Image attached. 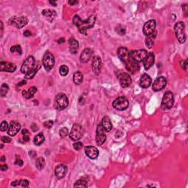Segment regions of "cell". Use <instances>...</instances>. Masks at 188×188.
<instances>
[{
  "label": "cell",
  "mask_w": 188,
  "mask_h": 188,
  "mask_svg": "<svg viewBox=\"0 0 188 188\" xmlns=\"http://www.w3.org/2000/svg\"><path fill=\"white\" fill-rule=\"evenodd\" d=\"M173 104H174V96L173 93L171 91H167L162 100V108L163 110H169L173 107Z\"/></svg>",
  "instance_id": "6"
},
{
  "label": "cell",
  "mask_w": 188,
  "mask_h": 188,
  "mask_svg": "<svg viewBox=\"0 0 188 188\" xmlns=\"http://www.w3.org/2000/svg\"><path fill=\"white\" fill-rule=\"evenodd\" d=\"M69 50L72 54H77L78 51V48H79V43L77 40L74 38H70L69 41Z\"/></svg>",
  "instance_id": "25"
},
{
  "label": "cell",
  "mask_w": 188,
  "mask_h": 188,
  "mask_svg": "<svg viewBox=\"0 0 188 188\" xmlns=\"http://www.w3.org/2000/svg\"><path fill=\"white\" fill-rule=\"evenodd\" d=\"M40 68H41V64H40V63H38V65H35V67H34L33 69L31 70V71H29L28 73L26 74L25 79H33L36 74H37L38 71L40 69Z\"/></svg>",
  "instance_id": "29"
},
{
  "label": "cell",
  "mask_w": 188,
  "mask_h": 188,
  "mask_svg": "<svg viewBox=\"0 0 188 188\" xmlns=\"http://www.w3.org/2000/svg\"><path fill=\"white\" fill-rule=\"evenodd\" d=\"M83 136V128L81 125L75 123L72 127V129L69 133V137L72 141H78Z\"/></svg>",
  "instance_id": "5"
},
{
  "label": "cell",
  "mask_w": 188,
  "mask_h": 188,
  "mask_svg": "<svg viewBox=\"0 0 188 188\" xmlns=\"http://www.w3.org/2000/svg\"><path fill=\"white\" fill-rule=\"evenodd\" d=\"M148 55L146 50L145 49H140V50H134L130 52V57L136 63H141L143 61V60Z\"/></svg>",
  "instance_id": "10"
},
{
  "label": "cell",
  "mask_w": 188,
  "mask_h": 188,
  "mask_svg": "<svg viewBox=\"0 0 188 188\" xmlns=\"http://www.w3.org/2000/svg\"><path fill=\"white\" fill-rule=\"evenodd\" d=\"M9 127V124L8 123H7L6 121H4L2 122L1 125H0V130H1L2 132H5L7 131V129H8Z\"/></svg>",
  "instance_id": "39"
},
{
  "label": "cell",
  "mask_w": 188,
  "mask_h": 188,
  "mask_svg": "<svg viewBox=\"0 0 188 188\" xmlns=\"http://www.w3.org/2000/svg\"><path fill=\"white\" fill-rule=\"evenodd\" d=\"M118 56L122 62L125 63V67L130 73L135 74L140 70L138 63L133 60L130 57V52L126 47H121L118 49Z\"/></svg>",
  "instance_id": "1"
},
{
  "label": "cell",
  "mask_w": 188,
  "mask_h": 188,
  "mask_svg": "<svg viewBox=\"0 0 188 188\" xmlns=\"http://www.w3.org/2000/svg\"><path fill=\"white\" fill-rule=\"evenodd\" d=\"M1 161L2 162H5V156H2V157Z\"/></svg>",
  "instance_id": "57"
},
{
  "label": "cell",
  "mask_w": 188,
  "mask_h": 188,
  "mask_svg": "<svg viewBox=\"0 0 188 188\" xmlns=\"http://www.w3.org/2000/svg\"><path fill=\"white\" fill-rule=\"evenodd\" d=\"M92 54H93V51L91 49H89V48L84 49L83 53L81 54L80 61L83 63H87L91 58Z\"/></svg>",
  "instance_id": "23"
},
{
  "label": "cell",
  "mask_w": 188,
  "mask_h": 188,
  "mask_svg": "<svg viewBox=\"0 0 188 188\" xmlns=\"http://www.w3.org/2000/svg\"><path fill=\"white\" fill-rule=\"evenodd\" d=\"M117 32H118V33L119 34V35H124V34H125L126 30H125L124 28H121V29H118Z\"/></svg>",
  "instance_id": "45"
},
{
  "label": "cell",
  "mask_w": 188,
  "mask_h": 188,
  "mask_svg": "<svg viewBox=\"0 0 188 188\" xmlns=\"http://www.w3.org/2000/svg\"><path fill=\"white\" fill-rule=\"evenodd\" d=\"M36 167L39 171L43 169L45 167V159L43 157H38L36 160Z\"/></svg>",
  "instance_id": "32"
},
{
  "label": "cell",
  "mask_w": 188,
  "mask_h": 188,
  "mask_svg": "<svg viewBox=\"0 0 188 188\" xmlns=\"http://www.w3.org/2000/svg\"><path fill=\"white\" fill-rule=\"evenodd\" d=\"M20 129H21V125H20L19 122L16 121H12L11 123H10L7 132L10 136L13 137V136L17 135L18 132L20 131Z\"/></svg>",
  "instance_id": "16"
},
{
  "label": "cell",
  "mask_w": 188,
  "mask_h": 188,
  "mask_svg": "<svg viewBox=\"0 0 188 188\" xmlns=\"http://www.w3.org/2000/svg\"><path fill=\"white\" fill-rule=\"evenodd\" d=\"M35 60L33 56H29L25 61L24 62L22 65L21 67V72L22 74H27L29 71L35 67Z\"/></svg>",
  "instance_id": "11"
},
{
  "label": "cell",
  "mask_w": 188,
  "mask_h": 188,
  "mask_svg": "<svg viewBox=\"0 0 188 188\" xmlns=\"http://www.w3.org/2000/svg\"><path fill=\"white\" fill-rule=\"evenodd\" d=\"M19 184H20V180L19 181H13V182H12L11 185L13 186V187H17L18 185H19Z\"/></svg>",
  "instance_id": "50"
},
{
  "label": "cell",
  "mask_w": 188,
  "mask_h": 188,
  "mask_svg": "<svg viewBox=\"0 0 188 188\" xmlns=\"http://www.w3.org/2000/svg\"><path fill=\"white\" fill-rule=\"evenodd\" d=\"M7 169H8V167H7V165H6V164H4V165H1V171H7Z\"/></svg>",
  "instance_id": "48"
},
{
  "label": "cell",
  "mask_w": 188,
  "mask_h": 188,
  "mask_svg": "<svg viewBox=\"0 0 188 188\" xmlns=\"http://www.w3.org/2000/svg\"><path fill=\"white\" fill-rule=\"evenodd\" d=\"M29 182L28 180L21 179V180H20L19 185L21 186V187H27L28 186H29Z\"/></svg>",
  "instance_id": "41"
},
{
  "label": "cell",
  "mask_w": 188,
  "mask_h": 188,
  "mask_svg": "<svg viewBox=\"0 0 188 188\" xmlns=\"http://www.w3.org/2000/svg\"><path fill=\"white\" fill-rule=\"evenodd\" d=\"M1 31H2V33H1V37H2V33H3V23L2 21H1Z\"/></svg>",
  "instance_id": "54"
},
{
  "label": "cell",
  "mask_w": 188,
  "mask_h": 188,
  "mask_svg": "<svg viewBox=\"0 0 188 188\" xmlns=\"http://www.w3.org/2000/svg\"><path fill=\"white\" fill-rule=\"evenodd\" d=\"M58 43H64V42H65V38H60V39H59L58 40Z\"/></svg>",
  "instance_id": "53"
},
{
  "label": "cell",
  "mask_w": 188,
  "mask_h": 188,
  "mask_svg": "<svg viewBox=\"0 0 188 188\" xmlns=\"http://www.w3.org/2000/svg\"><path fill=\"white\" fill-rule=\"evenodd\" d=\"M36 92H37V87H31L30 88H29L28 90H25V91H22V95L23 96L27 99H32L34 96Z\"/></svg>",
  "instance_id": "26"
},
{
  "label": "cell",
  "mask_w": 188,
  "mask_h": 188,
  "mask_svg": "<svg viewBox=\"0 0 188 188\" xmlns=\"http://www.w3.org/2000/svg\"><path fill=\"white\" fill-rule=\"evenodd\" d=\"M180 64H181V67L184 70H187V60H181L180 62Z\"/></svg>",
  "instance_id": "43"
},
{
  "label": "cell",
  "mask_w": 188,
  "mask_h": 188,
  "mask_svg": "<svg viewBox=\"0 0 188 188\" xmlns=\"http://www.w3.org/2000/svg\"><path fill=\"white\" fill-rule=\"evenodd\" d=\"M45 141V137L43 135V133H39L38 135H37L34 138V143L36 145H41L42 143H43Z\"/></svg>",
  "instance_id": "31"
},
{
  "label": "cell",
  "mask_w": 188,
  "mask_h": 188,
  "mask_svg": "<svg viewBox=\"0 0 188 188\" xmlns=\"http://www.w3.org/2000/svg\"><path fill=\"white\" fill-rule=\"evenodd\" d=\"M156 26H157V23H156L155 20L151 19L148 21L146 23H145V25H144L143 28L144 35L148 36L151 35V34H152L155 31Z\"/></svg>",
  "instance_id": "14"
},
{
  "label": "cell",
  "mask_w": 188,
  "mask_h": 188,
  "mask_svg": "<svg viewBox=\"0 0 188 188\" xmlns=\"http://www.w3.org/2000/svg\"><path fill=\"white\" fill-rule=\"evenodd\" d=\"M31 129H33V132H36L38 130V125L36 123H33L31 126Z\"/></svg>",
  "instance_id": "46"
},
{
  "label": "cell",
  "mask_w": 188,
  "mask_h": 188,
  "mask_svg": "<svg viewBox=\"0 0 188 188\" xmlns=\"http://www.w3.org/2000/svg\"><path fill=\"white\" fill-rule=\"evenodd\" d=\"M85 152L87 157H88L91 159H96L99 154V150H98L97 148L94 147L93 145L86 146L85 148Z\"/></svg>",
  "instance_id": "17"
},
{
  "label": "cell",
  "mask_w": 188,
  "mask_h": 188,
  "mask_svg": "<svg viewBox=\"0 0 188 188\" xmlns=\"http://www.w3.org/2000/svg\"><path fill=\"white\" fill-rule=\"evenodd\" d=\"M9 91V86L7 84H2L1 86V96L5 97Z\"/></svg>",
  "instance_id": "34"
},
{
  "label": "cell",
  "mask_w": 188,
  "mask_h": 188,
  "mask_svg": "<svg viewBox=\"0 0 188 188\" xmlns=\"http://www.w3.org/2000/svg\"><path fill=\"white\" fill-rule=\"evenodd\" d=\"M23 161L21 159H16V160L15 162V165H18L19 166H21L23 165Z\"/></svg>",
  "instance_id": "47"
},
{
  "label": "cell",
  "mask_w": 188,
  "mask_h": 188,
  "mask_svg": "<svg viewBox=\"0 0 188 188\" xmlns=\"http://www.w3.org/2000/svg\"><path fill=\"white\" fill-rule=\"evenodd\" d=\"M53 125H54V122L52 121H45L44 123H43V126H44L46 128H47V129H51V128L53 127Z\"/></svg>",
  "instance_id": "42"
},
{
  "label": "cell",
  "mask_w": 188,
  "mask_h": 188,
  "mask_svg": "<svg viewBox=\"0 0 188 188\" xmlns=\"http://www.w3.org/2000/svg\"><path fill=\"white\" fill-rule=\"evenodd\" d=\"M101 124L106 132H110L113 128V125H112L111 121L110 118L108 116H105L102 119V121L101 122Z\"/></svg>",
  "instance_id": "28"
},
{
  "label": "cell",
  "mask_w": 188,
  "mask_h": 188,
  "mask_svg": "<svg viewBox=\"0 0 188 188\" xmlns=\"http://www.w3.org/2000/svg\"><path fill=\"white\" fill-rule=\"evenodd\" d=\"M10 50H11V52H16L18 54H19V55H21V54H22V49H21V47H20L19 45L13 46Z\"/></svg>",
  "instance_id": "36"
},
{
  "label": "cell",
  "mask_w": 188,
  "mask_h": 188,
  "mask_svg": "<svg viewBox=\"0 0 188 188\" xmlns=\"http://www.w3.org/2000/svg\"><path fill=\"white\" fill-rule=\"evenodd\" d=\"M42 63L43 65L44 66L45 69L47 71H50L51 69H53V67L55 66V60L54 55L49 51H47L45 53V55H43V60H42Z\"/></svg>",
  "instance_id": "7"
},
{
  "label": "cell",
  "mask_w": 188,
  "mask_h": 188,
  "mask_svg": "<svg viewBox=\"0 0 188 188\" xmlns=\"http://www.w3.org/2000/svg\"><path fill=\"white\" fill-rule=\"evenodd\" d=\"M69 105V99L65 94L63 93H58L56 96L54 102V107L57 110H63Z\"/></svg>",
  "instance_id": "3"
},
{
  "label": "cell",
  "mask_w": 188,
  "mask_h": 188,
  "mask_svg": "<svg viewBox=\"0 0 188 188\" xmlns=\"http://www.w3.org/2000/svg\"><path fill=\"white\" fill-rule=\"evenodd\" d=\"M21 133H22V135H24L23 139L24 141L27 142L29 141V131L27 129H22V131H21Z\"/></svg>",
  "instance_id": "37"
},
{
  "label": "cell",
  "mask_w": 188,
  "mask_h": 188,
  "mask_svg": "<svg viewBox=\"0 0 188 188\" xmlns=\"http://www.w3.org/2000/svg\"><path fill=\"white\" fill-rule=\"evenodd\" d=\"M1 140L3 143H11V139L8 137H6V136H3V137H2Z\"/></svg>",
  "instance_id": "44"
},
{
  "label": "cell",
  "mask_w": 188,
  "mask_h": 188,
  "mask_svg": "<svg viewBox=\"0 0 188 188\" xmlns=\"http://www.w3.org/2000/svg\"><path fill=\"white\" fill-rule=\"evenodd\" d=\"M26 85V81L25 80H22V81H21V83H20L19 84V86H21V85Z\"/></svg>",
  "instance_id": "55"
},
{
  "label": "cell",
  "mask_w": 188,
  "mask_h": 188,
  "mask_svg": "<svg viewBox=\"0 0 188 188\" xmlns=\"http://www.w3.org/2000/svg\"><path fill=\"white\" fill-rule=\"evenodd\" d=\"M87 181L85 179H79L76 181V183L74 184V187H87Z\"/></svg>",
  "instance_id": "33"
},
{
  "label": "cell",
  "mask_w": 188,
  "mask_h": 188,
  "mask_svg": "<svg viewBox=\"0 0 188 188\" xmlns=\"http://www.w3.org/2000/svg\"><path fill=\"white\" fill-rule=\"evenodd\" d=\"M155 57L153 52L148 53V55L143 60V65L145 70H149L150 68L152 67V65L154 63Z\"/></svg>",
  "instance_id": "19"
},
{
  "label": "cell",
  "mask_w": 188,
  "mask_h": 188,
  "mask_svg": "<svg viewBox=\"0 0 188 188\" xmlns=\"http://www.w3.org/2000/svg\"><path fill=\"white\" fill-rule=\"evenodd\" d=\"M167 85V79L164 77H159L154 82L152 88L154 91H159L163 90Z\"/></svg>",
  "instance_id": "15"
},
{
  "label": "cell",
  "mask_w": 188,
  "mask_h": 188,
  "mask_svg": "<svg viewBox=\"0 0 188 188\" xmlns=\"http://www.w3.org/2000/svg\"><path fill=\"white\" fill-rule=\"evenodd\" d=\"M106 131L104 129L102 125L99 123L96 129V142L98 145H102L105 143L107 140V136H106Z\"/></svg>",
  "instance_id": "12"
},
{
  "label": "cell",
  "mask_w": 188,
  "mask_h": 188,
  "mask_svg": "<svg viewBox=\"0 0 188 188\" xmlns=\"http://www.w3.org/2000/svg\"><path fill=\"white\" fill-rule=\"evenodd\" d=\"M67 167L64 165H59L55 168V176L58 179H61L65 177L67 173Z\"/></svg>",
  "instance_id": "22"
},
{
  "label": "cell",
  "mask_w": 188,
  "mask_h": 188,
  "mask_svg": "<svg viewBox=\"0 0 188 188\" xmlns=\"http://www.w3.org/2000/svg\"><path fill=\"white\" fill-rule=\"evenodd\" d=\"M77 3H78V1H72V0H71V1H69V4L71 5H77Z\"/></svg>",
  "instance_id": "51"
},
{
  "label": "cell",
  "mask_w": 188,
  "mask_h": 188,
  "mask_svg": "<svg viewBox=\"0 0 188 188\" xmlns=\"http://www.w3.org/2000/svg\"><path fill=\"white\" fill-rule=\"evenodd\" d=\"M49 3L51 4V5H55V7H56V6H57V4H56L55 2H51V1H50V2H49Z\"/></svg>",
  "instance_id": "56"
},
{
  "label": "cell",
  "mask_w": 188,
  "mask_h": 188,
  "mask_svg": "<svg viewBox=\"0 0 188 188\" xmlns=\"http://www.w3.org/2000/svg\"><path fill=\"white\" fill-rule=\"evenodd\" d=\"M24 35L25 36V37H29V36H31L32 35V33L31 32H29V30H25V32H24Z\"/></svg>",
  "instance_id": "49"
},
{
  "label": "cell",
  "mask_w": 188,
  "mask_h": 188,
  "mask_svg": "<svg viewBox=\"0 0 188 188\" xmlns=\"http://www.w3.org/2000/svg\"><path fill=\"white\" fill-rule=\"evenodd\" d=\"M175 35L180 43H184L186 41L185 25L182 21H179L174 26Z\"/></svg>",
  "instance_id": "4"
},
{
  "label": "cell",
  "mask_w": 188,
  "mask_h": 188,
  "mask_svg": "<svg viewBox=\"0 0 188 188\" xmlns=\"http://www.w3.org/2000/svg\"><path fill=\"white\" fill-rule=\"evenodd\" d=\"M96 20V16L95 15L91 16L85 21H83L78 15H75L73 18V23L75 26H77L79 33L87 35V30L94 27Z\"/></svg>",
  "instance_id": "2"
},
{
  "label": "cell",
  "mask_w": 188,
  "mask_h": 188,
  "mask_svg": "<svg viewBox=\"0 0 188 188\" xmlns=\"http://www.w3.org/2000/svg\"><path fill=\"white\" fill-rule=\"evenodd\" d=\"M9 24L18 29H21L28 24V19L25 16H13L10 19Z\"/></svg>",
  "instance_id": "8"
},
{
  "label": "cell",
  "mask_w": 188,
  "mask_h": 188,
  "mask_svg": "<svg viewBox=\"0 0 188 188\" xmlns=\"http://www.w3.org/2000/svg\"><path fill=\"white\" fill-rule=\"evenodd\" d=\"M73 146H74V149L76 151H79V150H81L82 149H83V144L82 142L77 141V142H76V143H74Z\"/></svg>",
  "instance_id": "40"
},
{
  "label": "cell",
  "mask_w": 188,
  "mask_h": 188,
  "mask_svg": "<svg viewBox=\"0 0 188 188\" xmlns=\"http://www.w3.org/2000/svg\"><path fill=\"white\" fill-rule=\"evenodd\" d=\"M69 68L65 65H62V66L60 68V74L61 76H63V77H65V76H66L68 74H69Z\"/></svg>",
  "instance_id": "35"
},
{
  "label": "cell",
  "mask_w": 188,
  "mask_h": 188,
  "mask_svg": "<svg viewBox=\"0 0 188 188\" xmlns=\"http://www.w3.org/2000/svg\"><path fill=\"white\" fill-rule=\"evenodd\" d=\"M74 83L76 85H80L83 81V74L80 71H77L74 74L73 76Z\"/></svg>",
  "instance_id": "30"
},
{
  "label": "cell",
  "mask_w": 188,
  "mask_h": 188,
  "mask_svg": "<svg viewBox=\"0 0 188 188\" xmlns=\"http://www.w3.org/2000/svg\"><path fill=\"white\" fill-rule=\"evenodd\" d=\"M59 134L62 138H64V137H66V136L68 135V134H69V129H68L66 127L62 128V129H60V130Z\"/></svg>",
  "instance_id": "38"
},
{
  "label": "cell",
  "mask_w": 188,
  "mask_h": 188,
  "mask_svg": "<svg viewBox=\"0 0 188 188\" xmlns=\"http://www.w3.org/2000/svg\"><path fill=\"white\" fill-rule=\"evenodd\" d=\"M156 36H157V32L156 31L154 32L151 35L146 36V38H145V45H146V47L149 48V49H151L154 46Z\"/></svg>",
  "instance_id": "27"
},
{
  "label": "cell",
  "mask_w": 188,
  "mask_h": 188,
  "mask_svg": "<svg viewBox=\"0 0 188 188\" xmlns=\"http://www.w3.org/2000/svg\"><path fill=\"white\" fill-rule=\"evenodd\" d=\"M183 9H184V13H185V16H187V5H183L182 6Z\"/></svg>",
  "instance_id": "52"
},
{
  "label": "cell",
  "mask_w": 188,
  "mask_h": 188,
  "mask_svg": "<svg viewBox=\"0 0 188 188\" xmlns=\"http://www.w3.org/2000/svg\"><path fill=\"white\" fill-rule=\"evenodd\" d=\"M113 106L117 110H125L129 107V101L124 96H121L114 100Z\"/></svg>",
  "instance_id": "9"
},
{
  "label": "cell",
  "mask_w": 188,
  "mask_h": 188,
  "mask_svg": "<svg viewBox=\"0 0 188 188\" xmlns=\"http://www.w3.org/2000/svg\"><path fill=\"white\" fill-rule=\"evenodd\" d=\"M101 65H102V63H101V58L98 56L94 57L93 62H92V69H93V73L96 75H99L101 72Z\"/></svg>",
  "instance_id": "18"
},
{
  "label": "cell",
  "mask_w": 188,
  "mask_h": 188,
  "mask_svg": "<svg viewBox=\"0 0 188 188\" xmlns=\"http://www.w3.org/2000/svg\"><path fill=\"white\" fill-rule=\"evenodd\" d=\"M16 69L15 64L8 62H1L0 63V71L6 72H14Z\"/></svg>",
  "instance_id": "20"
},
{
  "label": "cell",
  "mask_w": 188,
  "mask_h": 188,
  "mask_svg": "<svg viewBox=\"0 0 188 188\" xmlns=\"http://www.w3.org/2000/svg\"><path fill=\"white\" fill-rule=\"evenodd\" d=\"M118 79H119V83L121 84V87L123 88L128 87L132 84V78L129 74L125 73V72H121L118 75Z\"/></svg>",
  "instance_id": "13"
},
{
  "label": "cell",
  "mask_w": 188,
  "mask_h": 188,
  "mask_svg": "<svg viewBox=\"0 0 188 188\" xmlns=\"http://www.w3.org/2000/svg\"><path fill=\"white\" fill-rule=\"evenodd\" d=\"M151 78L147 74H143L140 79V86L142 88H148L151 85Z\"/></svg>",
  "instance_id": "21"
},
{
  "label": "cell",
  "mask_w": 188,
  "mask_h": 188,
  "mask_svg": "<svg viewBox=\"0 0 188 188\" xmlns=\"http://www.w3.org/2000/svg\"><path fill=\"white\" fill-rule=\"evenodd\" d=\"M42 14H43V16H45L49 21H51H51H53L56 18V16H57V13H56V12L50 9L43 10V12H42Z\"/></svg>",
  "instance_id": "24"
}]
</instances>
